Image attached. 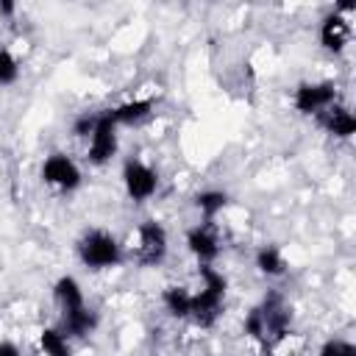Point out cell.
<instances>
[{
  "mask_svg": "<svg viewBox=\"0 0 356 356\" xmlns=\"http://www.w3.org/2000/svg\"><path fill=\"white\" fill-rule=\"evenodd\" d=\"M78 256L86 267L92 270H103V267H114L120 261V245L111 234L106 231H89L81 242H78Z\"/></svg>",
  "mask_w": 356,
  "mask_h": 356,
  "instance_id": "6da1fadb",
  "label": "cell"
},
{
  "mask_svg": "<svg viewBox=\"0 0 356 356\" xmlns=\"http://www.w3.org/2000/svg\"><path fill=\"white\" fill-rule=\"evenodd\" d=\"M122 181H125V192L134 197V200H147L153 192H156V186H159V178H156V172L147 167V164H142V161H125V167H122Z\"/></svg>",
  "mask_w": 356,
  "mask_h": 356,
  "instance_id": "7a4b0ae2",
  "label": "cell"
},
{
  "mask_svg": "<svg viewBox=\"0 0 356 356\" xmlns=\"http://www.w3.org/2000/svg\"><path fill=\"white\" fill-rule=\"evenodd\" d=\"M334 97H337L334 83H300L295 89V108L300 114H317L334 106Z\"/></svg>",
  "mask_w": 356,
  "mask_h": 356,
  "instance_id": "3957f363",
  "label": "cell"
},
{
  "mask_svg": "<svg viewBox=\"0 0 356 356\" xmlns=\"http://www.w3.org/2000/svg\"><path fill=\"white\" fill-rule=\"evenodd\" d=\"M114 150H117V122L108 114H100L89 142V161L103 164L114 156Z\"/></svg>",
  "mask_w": 356,
  "mask_h": 356,
  "instance_id": "277c9868",
  "label": "cell"
},
{
  "mask_svg": "<svg viewBox=\"0 0 356 356\" xmlns=\"http://www.w3.org/2000/svg\"><path fill=\"white\" fill-rule=\"evenodd\" d=\"M42 178L58 189H75L81 184V170L75 167V161L64 153H53L44 164H42Z\"/></svg>",
  "mask_w": 356,
  "mask_h": 356,
  "instance_id": "5b68a950",
  "label": "cell"
},
{
  "mask_svg": "<svg viewBox=\"0 0 356 356\" xmlns=\"http://www.w3.org/2000/svg\"><path fill=\"white\" fill-rule=\"evenodd\" d=\"M167 253V231L147 220L139 225V261L142 264H159Z\"/></svg>",
  "mask_w": 356,
  "mask_h": 356,
  "instance_id": "8992f818",
  "label": "cell"
},
{
  "mask_svg": "<svg viewBox=\"0 0 356 356\" xmlns=\"http://www.w3.org/2000/svg\"><path fill=\"white\" fill-rule=\"evenodd\" d=\"M348 39H350V25H348V19H345L342 14H328V17L323 19V25H320V42H323V47L339 53V50L348 44Z\"/></svg>",
  "mask_w": 356,
  "mask_h": 356,
  "instance_id": "52a82bcc",
  "label": "cell"
},
{
  "mask_svg": "<svg viewBox=\"0 0 356 356\" xmlns=\"http://www.w3.org/2000/svg\"><path fill=\"white\" fill-rule=\"evenodd\" d=\"M220 306H222V295H220V292L200 289L197 295H192V309H189V317H195V323H197V325L209 328V325L217 320Z\"/></svg>",
  "mask_w": 356,
  "mask_h": 356,
  "instance_id": "ba28073f",
  "label": "cell"
},
{
  "mask_svg": "<svg viewBox=\"0 0 356 356\" xmlns=\"http://www.w3.org/2000/svg\"><path fill=\"white\" fill-rule=\"evenodd\" d=\"M186 245H189V250L197 256L200 264H211V261L217 259V253H220L217 236L211 234L209 225H197V228H192V231L186 234Z\"/></svg>",
  "mask_w": 356,
  "mask_h": 356,
  "instance_id": "9c48e42d",
  "label": "cell"
},
{
  "mask_svg": "<svg viewBox=\"0 0 356 356\" xmlns=\"http://www.w3.org/2000/svg\"><path fill=\"white\" fill-rule=\"evenodd\" d=\"M323 125L328 128V134H334L339 139H348L350 134H356V117L342 106H328L325 117H323Z\"/></svg>",
  "mask_w": 356,
  "mask_h": 356,
  "instance_id": "30bf717a",
  "label": "cell"
},
{
  "mask_svg": "<svg viewBox=\"0 0 356 356\" xmlns=\"http://www.w3.org/2000/svg\"><path fill=\"white\" fill-rule=\"evenodd\" d=\"M53 295H56V300L61 303L64 312H72V309L86 306L83 303V292H81V286H78V281L72 275H61L56 281V286H53Z\"/></svg>",
  "mask_w": 356,
  "mask_h": 356,
  "instance_id": "8fae6325",
  "label": "cell"
},
{
  "mask_svg": "<svg viewBox=\"0 0 356 356\" xmlns=\"http://www.w3.org/2000/svg\"><path fill=\"white\" fill-rule=\"evenodd\" d=\"M95 325H97V317H95V312L86 309V306L72 309V312H64V331L72 334V337H86Z\"/></svg>",
  "mask_w": 356,
  "mask_h": 356,
  "instance_id": "7c38bea8",
  "label": "cell"
},
{
  "mask_svg": "<svg viewBox=\"0 0 356 356\" xmlns=\"http://www.w3.org/2000/svg\"><path fill=\"white\" fill-rule=\"evenodd\" d=\"M153 103L150 100H131V103H122L117 106L114 111H108V117L114 122H125V125H134V122H142L147 114H150Z\"/></svg>",
  "mask_w": 356,
  "mask_h": 356,
  "instance_id": "4fadbf2b",
  "label": "cell"
},
{
  "mask_svg": "<svg viewBox=\"0 0 356 356\" xmlns=\"http://www.w3.org/2000/svg\"><path fill=\"white\" fill-rule=\"evenodd\" d=\"M164 306L172 317H189L192 309V295L184 286H167L164 289Z\"/></svg>",
  "mask_w": 356,
  "mask_h": 356,
  "instance_id": "5bb4252c",
  "label": "cell"
},
{
  "mask_svg": "<svg viewBox=\"0 0 356 356\" xmlns=\"http://www.w3.org/2000/svg\"><path fill=\"white\" fill-rule=\"evenodd\" d=\"M256 267H259L264 275H281V273L286 270V261H284V256L278 253V248L264 245V248L256 253Z\"/></svg>",
  "mask_w": 356,
  "mask_h": 356,
  "instance_id": "9a60e30c",
  "label": "cell"
},
{
  "mask_svg": "<svg viewBox=\"0 0 356 356\" xmlns=\"http://www.w3.org/2000/svg\"><path fill=\"white\" fill-rule=\"evenodd\" d=\"M39 345H42L44 356H70V348H67V339H64L61 331H53V328L42 331Z\"/></svg>",
  "mask_w": 356,
  "mask_h": 356,
  "instance_id": "2e32d148",
  "label": "cell"
},
{
  "mask_svg": "<svg viewBox=\"0 0 356 356\" xmlns=\"http://www.w3.org/2000/svg\"><path fill=\"white\" fill-rule=\"evenodd\" d=\"M195 203H197V209L203 211V217H206V220H211L217 211H222V209H225L228 197H225V192H200V195L195 197Z\"/></svg>",
  "mask_w": 356,
  "mask_h": 356,
  "instance_id": "e0dca14e",
  "label": "cell"
},
{
  "mask_svg": "<svg viewBox=\"0 0 356 356\" xmlns=\"http://www.w3.org/2000/svg\"><path fill=\"white\" fill-rule=\"evenodd\" d=\"M17 75H19V64H17V58L11 56L8 47H0V86L14 83Z\"/></svg>",
  "mask_w": 356,
  "mask_h": 356,
  "instance_id": "ac0fdd59",
  "label": "cell"
},
{
  "mask_svg": "<svg viewBox=\"0 0 356 356\" xmlns=\"http://www.w3.org/2000/svg\"><path fill=\"white\" fill-rule=\"evenodd\" d=\"M200 275H203V289H211V292L225 295V278H222V273H217L211 264H200Z\"/></svg>",
  "mask_w": 356,
  "mask_h": 356,
  "instance_id": "d6986e66",
  "label": "cell"
},
{
  "mask_svg": "<svg viewBox=\"0 0 356 356\" xmlns=\"http://www.w3.org/2000/svg\"><path fill=\"white\" fill-rule=\"evenodd\" d=\"M320 356H356V348L345 339H328L320 350Z\"/></svg>",
  "mask_w": 356,
  "mask_h": 356,
  "instance_id": "ffe728a7",
  "label": "cell"
},
{
  "mask_svg": "<svg viewBox=\"0 0 356 356\" xmlns=\"http://www.w3.org/2000/svg\"><path fill=\"white\" fill-rule=\"evenodd\" d=\"M245 331H248L253 339H267V334H264V320H261V312H259V309H253V312L248 314Z\"/></svg>",
  "mask_w": 356,
  "mask_h": 356,
  "instance_id": "44dd1931",
  "label": "cell"
},
{
  "mask_svg": "<svg viewBox=\"0 0 356 356\" xmlns=\"http://www.w3.org/2000/svg\"><path fill=\"white\" fill-rule=\"evenodd\" d=\"M95 125H97V117H95V114H81V117L75 120V125H72V134H75V136H92Z\"/></svg>",
  "mask_w": 356,
  "mask_h": 356,
  "instance_id": "7402d4cb",
  "label": "cell"
},
{
  "mask_svg": "<svg viewBox=\"0 0 356 356\" xmlns=\"http://www.w3.org/2000/svg\"><path fill=\"white\" fill-rule=\"evenodd\" d=\"M0 356H22V353H19V348H17L14 342L3 339V342H0Z\"/></svg>",
  "mask_w": 356,
  "mask_h": 356,
  "instance_id": "603a6c76",
  "label": "cell"
},
{
  "mask_svg": "<svg viewBox=\"0 0 356 356\" xmlns=\"http://www.w3.org/2000/svg\"><path fill=\"white\" fill-rule=\"evenodd\" d=\"M0 14H3V17H11V14H14V3L3 0V3H0Z\"/></svg>",
  "mask_w": 356,
  "mask_h": 356,
  "instance_id": "cb8c5ba5",
  "label": "cell"
}]
</instances>
